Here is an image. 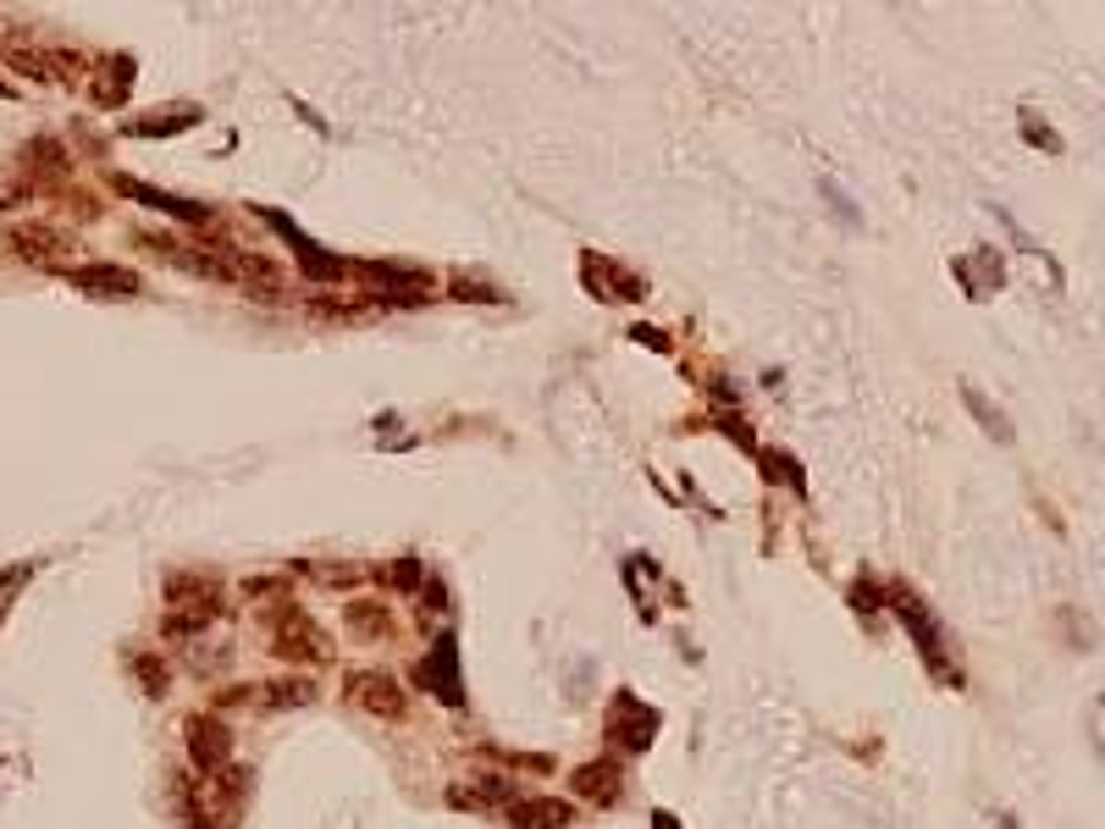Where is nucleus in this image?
<instances>
[{
	"label": "nucleus",
	"mask_w": 1105,
	"mask_h": 829,
	"mask_svg": "<svg viewBox=\"0 0 1105 829\" xmlns=\"http://www.w3.org/2000/svg\"><path fill=\"white\" fill-rule=\"evenodd\" d=\"M7 249L23 254L29 265H56V260L72 254V238L56 232V227H45V222H18V227L7 232Z\"/></svg>",
	"instance_id": "1"
},
{
	"label": "nucleus",
	"mask_w": 1105,
	"mask_h": 829,
	"mask_svg": "<svg viewBox=\"0 0 1105 829\" xmlns=\"http://www.w3.org/2000/svg\"><path fill=\"white\" fill-rule=\"evenodd\" d=\"M189 752H194V769H200V774H227V763H232V730H227L216 714L189 719Z\"/></svg>",
	"instance_id": "2"
},
{
	"label": "nucleus",
	"mask_w": 1105,
	"mask_h": 829,
	"mask_svg": "<svg viewBox=\"0 0 1105 829\" xmlns=\"http://www.w3.org/2000/svg\"><path fill=\"white\" fill-rule=\"evenodd\" d=\"M354 703L365 708V714H376V719H403L409 714V697H403V685L387 674V669H365L360 680H354Z\"/></svg>",
	"instance_id": "3"
},
{
	"label": "nucleus",
	"mask_w": 1105,
	"mask_h": 829,
	"mask_svg": "<svg viewBox=\"0 0 1105 829\" xmlns=\"http://www.w3.org/2000/svg\"><path fill=\"white\" fill-rule=\"evenodd\" d=\"M454 674H459V641L443 636V641L432 647V658L421 663V685H432L448 708H465V685H459Z\"/></svg>",
	"instance_id": "4"
},
{
	"label": "nucleus",
	"mask_w": 1105,
	"mask_h": 829,
	"mask_svg": "<svg viewBox=\"0 0 1105 829\" xmlns=\"http://www.w3.org/2000/svg\"><path fill=\"white\" fill-rule=\"evenodd\" d=\"M260 222H271V227H276V232H283V238H288V249H294V254H299V265H305V276H316V283H327V276H332V271H343V260H332V254H321V249H316V243H310V238H305V232H299V227H294V222H288V216H283V211H260Z\"/></svg>",
	"instance_id": "5"
},
{
	"label": "nucleus",
	"mask_w": 1105,
	"mask_h": 829,
	"mask_svg": "<svg viewBox=\"0 0 1105 829\" xmlns=\"http://www.w3.org/2000/svg\"><path fill=\"white\" fill-rule=\"evenodd\" d=\"M67 283L83 288V294H116V299L138 294V276L127 265H78V271H67Z\"/></svg>",
	"instance_id": "6"
},
{
	"label": "nucleus",
	"mask_w": 1105,
	"mask_h": 829,
	"mask_svg": "<svg viewBox=\"0 0 1105 829\" xmlns=\"http://www.w3.org/2000/svg\"><path fill=\"white\" fill-rule=\"evenodd\" d=\"M509 818H514V829H565L576 818V807L559 796H531V802L509 807Z\"/></svg>",
	"instance_id": "7"
},
{
	"label": "nucleus",
	"mask_w": 1105,
	"mask_h": 829,
	"mask_svg": "<svg viewBox=\"0 0 1105 829\" xmlns=\"http://www.w3.org/2000/svg\"><path fill=\"white\" fill-rule=\"evenodd\" d=\"M619 785H625V774H619V763H614V758H597V769H592V763H586V769H576V791H581V796H592L597 807L619 802Z\"/></svg>",
	"instance_id": "8"
},
{
	"label": "nucleus",
	"mask_w": 1105,
	"mask_h": 829,
	"mask_svg": "<svg viewBox=\"0 0 1105 829\" xmlns=\"http://www.w3.org/2000/svg\"><path fill=\"white\" fill-rule=\"evenodd\" d=\"M122 189H127L133 200H145V205H161V211L183 216V222H210V211H205V205H194V200H172V194H156V189H145V183H127V178H122Z\"/></svg>",
	"instance_id": "9"
},
{
	"label": "nucleus",
	"mask_w": 1105,
	"mask_h": 829,
	"mask_svg": "<svg viewBox=\"0 0 1105 829\" xmlns=\"http://www.w3.org/2000/svg\"><path fill=\"white\" fill-rule=\"evenodd\" d=\"M310 697H316L310 680H276V685L265 691V708H299V703H310Z\"/></svg>",
	"instance_id": "10"
},
{
	"label": "nucleus",
	"mask_w": 1105,
	"mask_h": 829,
	"mask_svg": "<svg viewBox=\"0 0 1105 829\" xmlns=\"http://www.w3.org/2000/svg\"><path fill=\"white\" fill-rule=\"evenodd\" d=\"M961 398H967V404H973V414H979V427H984V432H995L1001 443H1012V427H1006V421H1001V414L990 409V398H984L979 387H961Z\"/></svg>",
	"instance_id": "11"
},
{
	"label": "nucleus",
	"mask_w": 1105,
	"mask_h": 829,
	"mask_svg": "<svg viewBox=\"0 0 1105 829\" xmlns=\"http://www.w3.org/2000/svg\"><path fill=\"white\" fill-rule=\"evenodd\" d=\"M23 161H29V167H45V172H67V156L50 145V138H34V145L23 150Z\"/></svg>",
	"instance_id": "12"
},
{
	"label": "nucleus",
	"mask_w": 1105,
	"mask_h": 829,
	"mask_svg": "<svg viewBox=\"0 0 1105 829\" xmlns=\"http://www.w3.org/2000/svg\"><path fill=\"white\" fill-rule=\"evenodd\" d=\"M349 625H360V636H387V614L371 609V603H354V609H349Z\"/></svg>",
	"instance_id": "13"
},
{
	"label": "nucleus",
	"mask_w": 1105,
	"mask_h": 829,
	"mask_svg": "<svg viewBox=\"0 0 1105 829\" xmlns=\"http://www.w3.org/2000/svg\"><path fill=\"white\" fill-rule=\"evenodd\" d=\"M138 680H145V691H156V697H161V691H167V663L161 658H138Z\"/></svg>",
	"instance_id": "14"
},
{
	"label": "nucleus",
	"mask_w": 1105,
	"mask_h": 829,
	"mask_svg": "<svg viewBox=\"0 0 1105 829\" xmlns=\"http://www.w3.org/2000/svg\"><path fill=\"white\" fill-rule=\"evenodd\" d=\"M392 581H398V592H414V581H421V565H414V559L392 565Z\"/></svg>",
	"instance_id": "15"
},
{
	"label": "nucleus",
	"mask_w": 1105,
	"mask_h": 829,
	"mask_svg": "<svg viewBox=\"0 0 1105 829\" xmlns=\"http://www.w3.org/2000/svg\"><path fill=\"white\" fill-rule=\"evenodd\" d=\"M652 829H680V824H674L669 813H658V818H652Z\"/></svg>",
	"instance_id": "16"
},
{
	"label": "nucleus",
	"mask_w": 1105,
	"mask_h": 829,
	"mask_svg": "<svg viewBox=\"0 0 1105 829\" xmlns=\"http://www.w3.org/2000/svg\"><path fill=\"white\" fill-rule=\"evenodd\" d=\"M194 829H210V818H205V813H194Z\"/></svg>",
	"instance_id": "17"
}]
</instances>
